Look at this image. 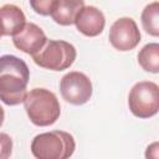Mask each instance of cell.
Here are the masks:
<instances>
[{"label": "cell", "instance_id": "1", "mask_svg": "<svg viewBox=\"0 0 159 159\" xmlns=\"http://www.w3.org/2000/svg\"><path fill=\"white\" fill-rule=\"evenodd\" d=\"M30 70L26 62L14 55L0 56V101L17 106L27 94Z\"/></svg>", "mask_w": 159, "mask_h": 159}, {"label": "cell", "instance_id": "2", "mask_svg": "<svg viewBox=\"0 0 159 159\" xmlns=\"http://www.w3.org/2000/svg\"><path fill=\"white\" fill-rule=\"evenodd\" d=\"M24 107L29 119L37 127L52 125L61 114V106L56 94L46 88H32L27 92Z\"/></svg>", "mask_w": 159, "mask_h": 159}, {"label": "cell", "instance_id": "3", "mask_svg": "<svg viewBox=\"0 0 159 159\" xmlns=\"http://www.w3.org/2000/svg\"><path fill=\"white\" fill-rule=\"evenodd\" d=\"M75 149V138L65 130L41 133L31 142V153L37 159H67L72 157Z\"/></svg>", "mask_w": 159, "mask_h": 159}, {"label": "cell", "instance_id": "4", "mask_svg": "<svg viewBox=\"0 0 159 159\" xmlns=\"http://www.w3.org/2000/svg\"><path fill=\"white\" fill-rule=\"evenodd\" d=\"M77 56L72 43L63 40H47L42 48L32 55L34 62L46 70L63 71L72 66Z\"/></svg>", "mask_w": 159, "mask_h": 159}, {"label": "cell", "instance_id": "5", "mask_svg": "<svg viewBox=\"0 0 159 159\" xmlns=\"http://www.w3.org/2000/svg\"><path fill=\"white\" fill-rule=\"evenodd\" d=\"M130 112L138 118H150L159 109V87L152 81H140L135 83L128 96Z\"/></svg>", "mask_w": 159, "mask_h": 159}, {"label": "cell", "instance_id": "6", "mask_svg": "<svg viewBox=\"0 0 159 159\" xmlns=\"http://www.w3.org/2000/svg\"><path fill=\"white\" fill-rule=\"evenodd\" d=\"M60 91L66 102L73 106H82L91 99L93 88L88 76L78 71H71L61 78Z\"/></svg>", "mask_w": 159, "mask_h": 159}, {"label": "cell", "instance_id": "7", "mask_svg": "<svg viewBox=\"0 0 159 159\" xmlns=\"http://www.w3.org/2000/svg\"><path fill=\"white\" fill-rule=\"evenodd\" d=\"M109 42L118 51H130L140 42V32L132 17H120L109 29Z\"/></svg>", "mask_w": 159, "mask_h": 159}, {"label": "cell", "instance_id": "8", "mask_svg": "<svg viewBox=\"0 0 159 159\" xmlns=\"http://www.w3.org/2000/svg\"><path fill=\"white\" fill-rule=\"evenodd\" d=\"M47 37L43 30L34 22H26L24 29L12 36V42L15 47L27 55H34L39 52L46 43Z\"/></svg>", "mask_w": 159, "mask_h": 159}, {"label": "cell", "instance_id": "9", "mask_svg": "<svg viewBox=\"0 0 159 159\" xmlns=\"http://www.w3.org/2000/svg\"><path fill=\"white\" fill-rule=\"evenodd\" d=\"M73 24L84 36L94 37L102 34L106 25V19L103 12L96 6H84L77 14Z\"/></svg>", "mask_w": 159, "mask_h": 159}, {"label": "cell", "instance_id": "10", "mask_svg": "<svg viewBox=\"0 0 159 159\" xmlns=\"http://www.w3.org/2000/svg\"><path fill=\"white\" fill-rule=\"evenodd\" d=\"M26 24L24 11L12 4H6L0 7V35L14 36L20 32Z\"/></svg>", "mask_w": 159, "mask_h": 159}, {"label": "cell", "instance_id": "11", "mask_svg": "<svg viewBox=\"0 0 159 159\" xmlns=\"http://www.w3.org/2000/svg\"><path fill=\"white\" fill-rule=\"evenodd\" d=\"M84 7V0H57L52 11V20L62 26H70L75 22L77 14Z\"/></svg>", "mask_w": 159, "mask_h": 159}, {"label": "cell", "instance_id": "12", "mask_svg": "<svg viewBox=\"0 0 159 159\" xmlns=\"http://www.w3.org/2000/svg\"><path fill=\"white\" fill-rule=\"evenodd\" d=\"M139 66L150 73L159 72V45L157 42L147 43L138 53Z\"/></svg>", "mask_w": 159, "mask_h": 159}, {"label": "cell", "instance_id": "13", "mask_svg": "<svg viewBox=\"0 0 159 159\" xmlns=\"http://www.w3.org/2000/svg\"><path fill=\"white\" fill-rule=\"evenodd\" d=\"M142 26L150 36H159V2L153 1L142 11Z\"/></svg>", "mask_w": 159, "mask_h": 159}, {"label": "cell", "instance_id": "14", "mask_svg": "<svg viewBox=\"0 0 159 159\" xmlns=\"http://www.w3.org/2000/svg\"><path fill=\"white\" fill-rule=\"evenodd\" d=\"M56 1L57 0H30V6L36 14L41 16H48Z\"/></svg>", "mask_w": 159, "mask_h": 159}, {"label": "cell", "instance_id": "15", "mask_svg": "<svg viewBox=\"0 0 159 159\" xmlns=\"http://www.w3.org/2000/svg\"><path fill=\"white\" fill-rule=\"evenodd\" d=\"M12 152V139L6 133H0V159H7Z\"/></svg>", "mask_w": 159, "mask_h": 159}, {"label": "cell", "instance_id": "16", "mask_svg": "<svg viewBox=\"0 0 159 159\" xmlns=\"http://www.w3.org/2000/svg\"><path fill=\"white\" fill-rule=\"evenodd\" d=\"M4 119H5V112H4V108L0 106V127L4 123Z\"/></svg>", "mask_w": 159, "mask_h": 159}, {"label": "cell", "instance_id": "17", "mask_svg": "<svg viewBox=\"0 0 159 159\" xmlns=\"http://www.w3.org/2000/svg\"><path fill=\"white\" fill-rule=\"evenodd\" d=\"M0 37H1V35H0Z\"/></svg>", "mask_w": 159, "mask_h": 159}]
</instances>
